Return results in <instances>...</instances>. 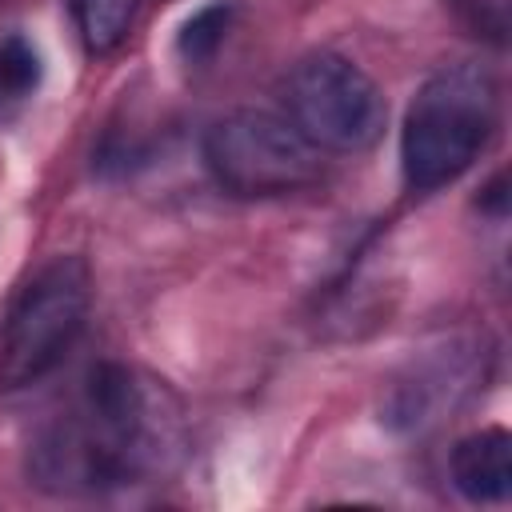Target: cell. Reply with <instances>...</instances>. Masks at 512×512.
<instances>
[{
	"mask_svg": "<svg viewBox=\"0 0 512 512\" xmlns=\"http://www.w3.org/2000/svg\"><path fill=\"white\" fill-rule=\"evenodd\" d=\"M92 276L80 256L48 260L12 300L0 328V392H20L52 376L84 332Z\"/></svg>",
	"mask_w": 512,
	"mask_h": 512,
	"instance_id": "obj_3",
	"label": "cell"
},
{
	"mask_svg": "<svg viewBox=\"0 0 512 512\" xmlns=\"http://www.w3.org/2000/svg\"><path fill=\"white\" fill-rule=\"evenodd\" d=\"M488 208H492V212H504V176L492 180V188H488Z\"/></svg>",
	"mask_w": 512,
	"mask_h": 512,
	"instance_id": "obj_11",
	"label": "cell"
},
{
	"mask_svg": "<svg viewBox=\"0 0 512 512\" xmlns=\"http://www.w3.org/2000/svg\"><path fill=\"white\" fill-rule=\"evenodd\" d=\"M472 388H476V352L472 348H444V352L412 364V372L392 384L384 420L392 428H404V432L432 428L448 412H456Z\"/></svg>",
	"mask_w": 512,
	"mask_h": 512,
	"instance_id": "obj_6",
	"label": "cell"
},
{
	"mask_svg": "<svg viewBox=\"0 0 512 512\" xmlns=\"http://www.w3.org/2000/svg\"><path fill=\"white\" fill-rule=\"evenodd\" d=\"M452 484L472 504H504L512 492V436L504 428H480L456 440L448 456Z\"/></svg>",
	"mask_w": 512,
	"mask_h": 512,
	"instance_id": "obj_7",
	"label": "cell"
},
{
	"mask_svg": "<svg viewBox=\"0 0 512 512\" xmlns=\"http://www.w3.org/2000/svg\"><path fill=\"white\" fill-rule=\"evenodd\" d=\"M228 20H232V4H224V0L204 4L200 12H192V16L184 20V28H180V40H176L180 56L192 60V64L208 60V56L220 48V40H224Z\"/></svg>",
	"mask_w": 512,
	"mask_h": 512,
	"instance_id": "obj_10",
	"label": "cell"
},
{
	"mask_svg": "<svg viewBox=\"0 0 512 512\" xmlns=\"http://www.w3.org/2000/svg\"><path fill=\"white\" fill-rule=\"evenodd\" d=\"M284 116L316 152H368L388 120L376 80L340 52L304 56L284 84Z\"/></svg>",
	"mask_w": 512,
	"mask_h": 512,
	"instance_id": "obj_5",
	"label": "cell"
},
{
	"mask_svg": "<svg viewBox=\"0 0 512 512\" xmlns=\"http://www.w3.org/2000/svg\"><path fill=\"white\" fill-rule=\"evenodd\" d=\"M180 456V408L164 384L104 360L72 412L28 448V476L52 496H104L160 476Z\"/></svg>",
	"mask_w": 512,
	"mask_h": 512,
	"instance_id": "obj_1",
	"label": "cell"
},
{
	"mask_svg": "<svg viewBox=\"0 0 512 512\" xmlns=\"http://www.w3.org/2000/svg\"><path fill=\"white\" fill-rule=\"evenodd\" d=\"M68 8L88 56H108L128 40L140 0H68Z\"/></svg>",
	"mask_w": 512,
	"mask_h": 512,
	"instance_id": "obj_8",
	"label": "cell"
},
{
	"mask_svg": "<svg viewBox=\"0 0 512 512\" xmlns=\"http://www.w3.org/2000/svg\"><path fill=\"white\" fill-rule=\"evenodd\" d=\"M40 72V56L20 32L0 40V120L40 88Z\"/></svg>",
	"mask_w": 512,
	"mask_h": 512,
	"instance_id": "obj_9",
	"label": "cell"
},
{
	"mask_svg": "<svg viewBox=\"0 0 512 512\" xmlns=\"http://www.w3.org/2000/svg\"><path fill=\"white\" fill-rule=\"evenodd\" d=\"M204 168L224 192L256 200L316 184L320 152L288 116L268 108H232L204 132Z\"/></svg>",
	"mask_w": 512,
	"mask_h": 512,
	"instance_id": "obj_4",
	"label": "cell"
},
{
	"mask_svg": "<svg viewBox=\"0 0 512 512\" xmlns=\"http://www.w3.org/2000/svg\"><path fill=\"white\" fill-rule=\"evenodd\" d=\"M500 120L496 80L480 64H452L432 72L400 128V168L412 192H436L460 180L488 148Z\"/></svg>",
	"mask_w": 512,
	"mask_h": 512,
	"instance_id": "obj_2",
	"label": "cell"
}]
</instances>
